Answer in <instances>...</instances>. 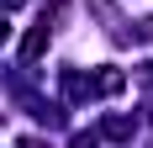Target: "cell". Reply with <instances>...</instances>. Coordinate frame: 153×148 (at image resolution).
<instances>
[{
	"mask_svg": "<svg viewBox=\"0 0 153 148\" xmlns=\"http://www.w3.org/2000/svg\"><path fill=\"white\" fill-rule=\"evenodd\" d=\"M148 27H153V21H148Z\"/></svg>",
	"mask_w": 153,
	"mask_h": 148,
	"instance_id": "cell-4",
	"label": "cell"
},
{
	"mask_svg": "<svg viewBox=\"0 0 153 148\" xmlns=\"http://www.w3.org/2000/svg\"><path fill=\"white\" fill-rule=\"evenodd\" d=\"M42 48H48V27H32V32H27V43H21V58H37Z\"/></svg>",
	"mask_w": 153,
	"mask_h": 148,
	"instance_id": "cell-1",
	"label": "cell"
},
{
	"mask_svg": "<svg viewBox=\"0 0 153 148\" xmlns=\"http://www.w3.org/2000/svg\"><path fill=\"white\" fill-rule=\"evenodd\" d=\"M0 5H5V11H16V5H21V0H0Z\"/></svg>",
	"mask_w": 153,
	"mask_h": 148,
	"instance_id": "cell-2",
	"label": "cell"
},
{
	"mask_svg": "<svg viewBox=\"0 0 153 148\" xmlns=\"http://www.w3.org/2000/svg\"><path fill=\"white\" fill-rule=\"evenodd\" d=\"M0 37H5V27H0Z\"/></svg>",
	"mask_w": 153,
	"mask_h": 148,
	"instance_id": "cell-3",
	"label": "cell"
}]
</instances>
